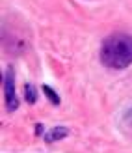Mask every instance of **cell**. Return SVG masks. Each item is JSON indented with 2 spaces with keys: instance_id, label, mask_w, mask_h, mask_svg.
<instances>
[{
  "instance_id": "cell-2",
  "label": "cell",
  "mask_w": 132,
  "mask_h": 153,
  "mask_svg": "<svg viewBox=\"0 0 132 153\" xmlns=\"http://www.w3.org/2000/svg\"><path fill=\"white\" fill-rule=\"evenodd\" d=\"M4 97H6V108L10 112H15L19 108V97L15 94V75L11 67H7V71L4 73Z\"/></svg>"
},
{
  "instance_id": "cell-3",
  "label": "cell",
  "mask_w": 132,
  "mask_h": 153,
  "mask_svg": "<svg viewBox=\"0 0 132 153\" xmlns=\"http://www.w3.org/2000/svg\"><path fill=\"white\" fill-rule=\"evenodd\" d=\"M65 136H69V129L63 125H58V127H52L49 133L45 134V142H58V140H63Z\"/></svg>"
},
{
  "instance_id": "cell-4",
  "label": "cell",
  "mask_w": 132,
  "mask_h": 153,
  "mask_svg": "<svg viewBox=\"0 0 132 153\" xmlns=\"http://www.w3.org/2000/svg\"><path fill=\"white\" fill-rule=\"evenodd\" d=\"M41 90H43V94L46 95V99H49V101H50L52 105H56V106H58V105L61 103V99H60V95H58L56 91H54V90H52V88L49 86V84H43V86H41Z\"/></svg>"
},
{
  "instance_id": "cell-5",
  "label": "cell",
  "mask_w": 132,
  "mask_h": 153,
  "mask_svg": "<svg viewBox=\"0 0 132 153\" xmlns=\"http://www.w3.org/2000/svg\"><path fill=\"white\" fill-rule=\"evenodd\" d=\"M24 99L28 105H34L37 101V90L34 88V84H24Z\"/></svg>"
},
{
  "instance_id": "cell-6",
  "label": "cell",
  "mask_w": 132,
  "mask_h": 153,
  "mask_svg": "<svg viewBox=\"0 0 132 153\" xmlns=\"http://www.w3.org/2000/svg\"><path fill=\"white\" fill-rule=\"evenodd\" d=\"M123 121L127 123V127H130V129H132V106H130V108H128L125 114H123Z\"/></svg>"
},
{
  "instance_id": "cell-7",
  "label": "cell",
  "mask_w": 132,
  "mask_h": 153,
  "mask_svg": "<svg viewBox=\"0 0 132 153\" xmlns=\"http://www.w3.org/2000/svg\"><path fill=\"white\" fill-rule=\"evenodd\" d=\"M41 133H43V127L37 125V127H35V134H41Z\"/></svg>"
},
{
  "instance_id": "cell-1",
  "label": "cell",
  "mask_w": 132,
  "mask_h": 153,
  "mask_svg": "<svg viewBox=\"0 0 132 153\" xmlns=\"http://www.w3.org/2000/svg\"><path fill=\"white\" fill-rule=\"evenodd\" d=\"M100 62L110 69H125L132 64V36L112 34L100 45Z\"/></svg>"
}]
</instances>
